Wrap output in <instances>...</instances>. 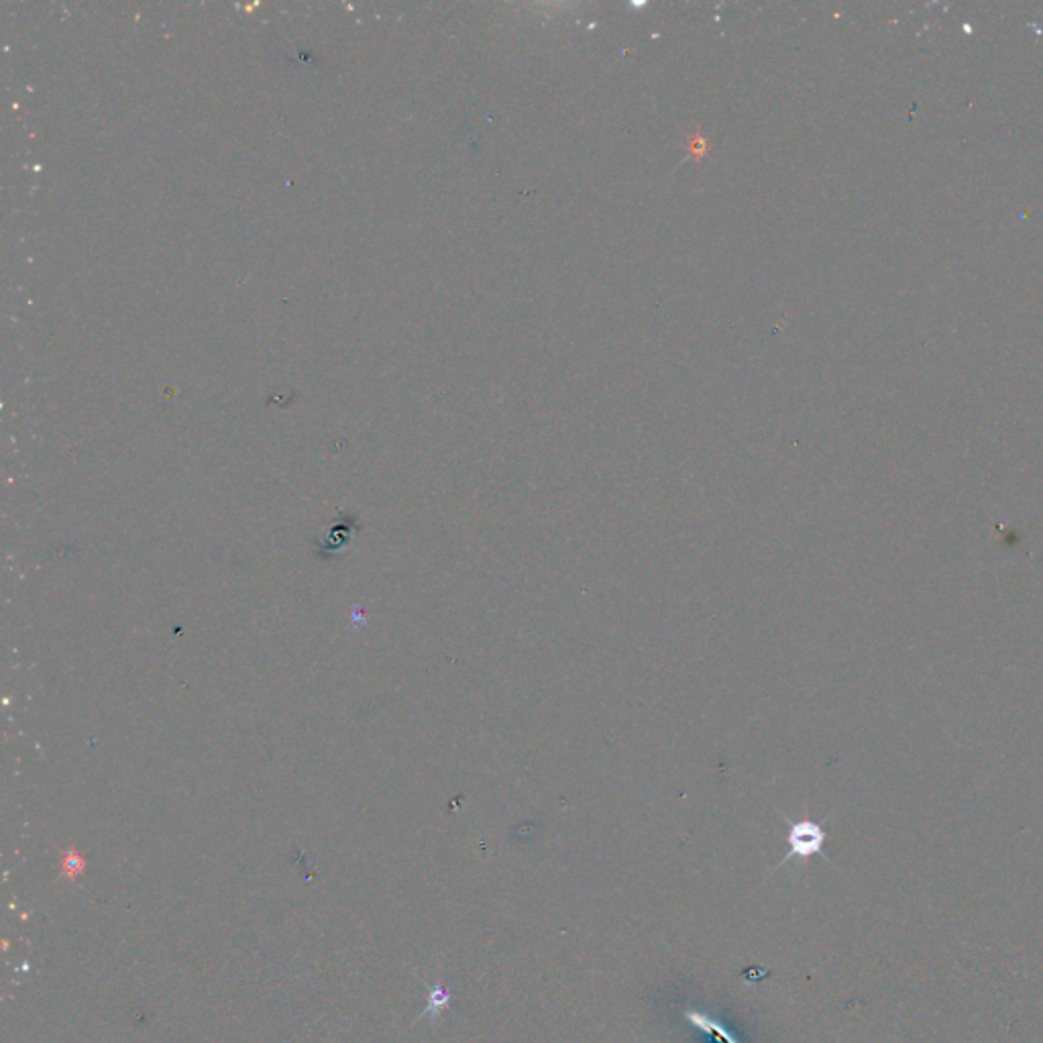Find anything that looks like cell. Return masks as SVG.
<instances>
[{"label": "cell", "mask_w": 1043, "mask_h": 1043, "mask_svg": "<svg viewBox=\"0 0 1043 1043\" xmlns=\"http://www.w3.org/2000/svg\"><path fill=\"white\" fill-rule=\"evenodd\" d=\"M830 819H832V815H828L823 821H813L809 815H805L801 819H791V817L783 815V821L787 823V838H785L787 854L783 856V860L777 866L771 868V872L783 868L791 860L803 864V862L811 860L813 856H821L823 844H826V840H828V832H826V828H823V823Z\"/></svg>", "instance_id": "cell-1"}, {"label": "cell", "mask_w": 1043, "mask_h": 1043, "mask_svg": "<svg viewBox=\"0 0 1043 1043\" xmlns=\"http://www.w3.org/2000/svg\"><path fill=\"white\" fill-rule=\"evenodd\" d=\"M683 1019H685L689 1025H693L695 1029L703 1031V1033L718 1035V1037L722 1039V1043H740L738 1037H736V1035H734V1033H732V1031L722 1023V1019H718V1017L707 1015V1013H703V1011H699V1009H691V1007H687V1009L683 1011Z\"/></svg>", "instance_id": "cell-2"}, {"label": "cell", "mask_w": 1043, "mask_h": 1043, "mask_svg": "<svg viewBox=\"0 0 1043 1043\" xmlns=\"http://www.w3.org/2000/svg\"><path fill=\"white\" fill-rule=\"evenodd\" d=\"M86 870V860L80 852L76 850H68L64 856H62V874L68 876V878H76L80 876L82 872Z\"/></svg>", "instance_id": "cell-4"}, {"label": "cell", "mask_w": 1043, "mask_h": 1043, "mask_svg": "<svg viewBox=\"0 0 1043 1043\" xmlns=\"http://www.w3.org/2000/svg\"><path fill=\"white\" fill-rule=\"evenodd\" d=\"M426 986H428V1005H426L424 1013L420 1015V1019L428 1017L432 1021H438V1019H441V1015L451 1007L453 997L449 995V991L441 982L426 984Z\"/></svg>", "instance_id": "cell-3"}]
</instances>
